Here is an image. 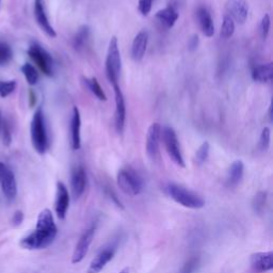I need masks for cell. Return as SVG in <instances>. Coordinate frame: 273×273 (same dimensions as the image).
I'll return each instance as SVG.
<instances>
[{"label": "cell", "instance_id": "obj_28", "mask_svg": "<svg viewBox=\"0 0 273 273\" xmlns=\"http://www.w3.org/2000/svg\"><path fill=\"white\" fill-rule=\"evenodd\" d=\"M13 59V50L7 42L0 41V66L9 64Z\"/></svg>", "mask_w": 273, "mask_h": 273}, {"label": "cell", "instance_id": "obj_29", "mask_svg": "<svg viewBox=\"0 0 273 273\" xmlns=\"http://www.w3.org/2000/svg\"><path fill=\"white\" fill-rule=\"evenodd\" d=\"M235 32V22L234 19L229 15H225L223 17V23L221 26V31H220V36L222 39H229L232 38Z\"/></svg>", "mask_w": 273, "mask_h": 273}, {"label": "cell", "instance_id": "obj_25", "mask_svg": "<svg viewBox=\"0 0 273 273\" xmlns=\"http://www.w3.org/2000/svg\"><path fill=\"white\" fill-rule=\"evenodd\" d=\"M89 38H90V28L88 26L80 27L74 39H73V46H74L76 50L83 49L88 43Z\"/></svg>", "mask_w": 273, "mask_h": 273}, {"label": "cell", "instance_id": "obj_43", "mask_svg": "<svg viewBox=\"0 0 273 273\" xmlns=\"http://www.w3.org/2000/svg\"><path fill=\"white\" fill-rule=\"evenodd\" d=\"M0 2H2V0H0Z\"/></svg>", "mask_w": 273, "mask_h": 273}, {"label": "cell", "instance_id": "obj_19", "mask_svg": "<svg viewBox=\"0 0 273 273\" xmlns=\"http://www.w3.org/2000/svg\"><path fill=\"white\" fill-rule=\"evenodd\" d=\"M149 43L148 31L142 30L136 35L132 41L131 45V57L134 61H141L145 55L146 47Z\"/></svg>", "mask_w": 273, "mask_h": 273}, {"label": "cell", "instance_id": "obj_7", "mask_svg": "<svg viewBox=\"0 0 273 273\" xmlns=\"http://www.w3.org/2000/svg\"><path fill=\"white\" fill-rule=\"evenodd\" d=\"M28 56L38 65L44 75L51 77L54 75V59L49 52L38 43H32L28 48Z\"/></svg>", "mask_w": 273, "mask_h": 273}, {"label": "cell", "instance_id": "obj_26", "mask_svg": "<svg viewBox=\"0 0 273 273\" xmlns=\"http://www.w3.org/2000/svg\"><path fill=\"white\" fill-rule=\"evenodd\" d=\"M267 198H268V194L266 191H258L253 199H252V208H253V211L255 214L257 215H261L264 213L266 205H267Z\"/></svg>", "mask_w": 273, "mask_h": 273}, {"label": "cell", "instance_id": "obj_18", "mask_svg": "<svg viewBox=\"0 0 273 273\" xmlns=\"http://www.w3.org/2000/svg\"><path fill=\"white\" fill-rule=\"evenodd\" d=\"M81 117L80 111L77 107L73 108L71 119V146L74 151H78L81 148Z\"/></svg>", "mask_w": 273, "mask_h": 273}, {"label": "cell", "instance_id": "obj_4", "mask_svg": "<svg viewBox=\"0 0 273 273\" xmlns=\"http://www.w3.org/2000/svg\"><path fill=\"white\" fill-rule=\"evenodd\" d=\"M105 69H106V76L109 82L112 83V86L119 85V78L122 70V59L118 39L115 37L110 40Z\"/></svg>", "mask_w": 273, "mask_h": 273}, {"label": "cell", "instance_id": "obj_40", "mask_svg": "<svg viewBox=\"0 0 273 273\" xmlns=\"http://www.w3.org/2000/svg\"><path fill=\"white\" fill-rule=\"evenodd\" d=\"M119 273H130V270H129L128 267H125V268H123Z\"/></svg>", "mask_w": 273, "mask_h": 273}, {"label": "cell", "instance_id": "obj_21", "mask_svg": "<svg viewBox=\"0 0 273 273\" xmlns=\"http://www.w3.org/2000/svg\"><path fill=\"white\" fill-rule=\"evenodd\" d=\"M178 17H180V14H178L177 10L173 6L166 7L156 13L157 20L166 29H171L174 27Z\"/></svg>", "mask_w": 273, "mask_h": 273}, {"label": "cell", "instance_id": "obj_16", "mask_svg": "<svg viewBox=\"0 0 273 273\" xmlns=\"http://www.w3.org/2000/svg\"><path fill=\"white\" fill-rule=\"evenodd\" d=\"M70 206V193L66 186L62 182L57 183V193L55 202L56 215L60 220H64Z\"/></svg>", "mask_w": 273, "mask_h": 273}, {"label": "cell", "instance_id": "obj_23", "mask_svg": "<svg viewBox=\"0 0 273 273\" xmlns=\"http://www.w3.org/2000/svg\"><path fill=\"white\" fill-rule=\"evenodd\" d=\"M245 173V164L241 160L234 161L229 166L227 174V184L229 187L237 186L243 180Z\"/></svg>", "mask_w": 273, "mask_h": 273}, {"label": "cell", "instance_id": "obj_3", "mask_svg": "<svg viewBox=\"0 0 273 273\" xmlns=\"http://www.w3.org/2000/svg\"><path fill=\"white\" fill-rule=\"evenodd\" d=\"M166 190L172 199L189 209H201L205 206V199L197 193L188 190L185 187L177 184H169Z\"/></svg>", "mask_w": 273, "mask_h": 273}, {"label": "cell", "instance_id": "obj_38", "mask_svg": "<svg viewBox=\"0 0 273 273\" xmlns=\"http://www.w3.org/2000/svg\"><path fill=\"white\" fill-rule=\"evenodd\" d=\"M24 221V214L23 212H20V211H17L14 215H13V218H12V223L13 225L15 226H18L23 223Z\"/></svg>", "mask_w": 273, "mask_h": 273}, {"label": "cell", "instance_id": "obj_14", "mask_svg": "<svg viewBox=\"0 0 273 273\" xmlns=\"http://www.w3.org/2000/svg\"><path fill=\"white\" fill-rule=\"evenodd\" d=\"M115 255V247H108L103 249L99 253L94 257L87 269V273H100L105 267L113 259Z\"/></svg>", "mask_w": 273, "mask_h": 273}, {"label": "cell", "instance_id": "obj_20", "mask_svg": "<svg viewBox=\"0 0 273 273\" xmlns=\"http://www.w3.org/2000/svg\"><path fill=\"white\" fill-rule=\"evenodd\" d=\"M196 18L202 32L205 37L212 38L215 35V25L211 13L206 8H198L196 11Z\"/></svg>", "mask_w": 273, "mask_h": 273}, {"label": "cell", "instance_id": "obj_2", "mask_svg": "<svg viewBox=\"0 0 273 273\" xmlns=\"http://www.w3.org/2000/svg\"><path fill=\"white\" fill-rule=\"evenodd\" d=\"M31 142L33 149L40 155H44L49 149V138L46 127V121L43 108L39 107L33 114L30 124Z\"/></svg>", "mask_w": 273, "mask_h": 273}, {"label": "cell", "instance_id": "obj_34", "mask_svg": "<svg viewBox=\"0 0 273 273\" xmlns=\"http://www.w3.org/2000/svg\"><path fill=\"white\" fill-rule=\"evenodd\" d=\"M270 136H271V132H270V128L265 127L261 131L260 138H259V149L261 151H267L270 146Z\"/></svg>", "mask_w": 273, "mask_h": 273}, {"label": "cell", "instance_id": "obj_5", "mask_svg": "<svg viewBox=\"0 0 273 273\" xmlns=\"http://www.w3.org/2000/svg\"><path fill=\"white\" fill-rule=\"evenodd\" d=\"M117 182L121 190L129 196L139 195L143 190L141 176L131 167L121 169L117 176Z\"/></svg>", "mask_w": 273, "mask_h": 273}, {"label": "cell", "instance_id": "obj_32", "mask_svg": "<svg viewBox=\"0 0 273 273\" xmlns=\"http://www.w3.org/2000/svg\"><path fill=\"white\" fill-rule=\"evenodd\" d=\"M2 131H3L4 144L6 146H10V145H11V143H12V129H11V125H10L9 121L3 120Z\"/></svg>", "mask_w": 273, "mask_h": 273}, {"label": "cell", "instance_id": "obj_9", "mask_svg": "<svg viewBox=\"0 0 273 273\" xmlns=\"http://www.w3.org/2000/svg\"><path fill=\"white\" fill-rule=\"evenodd\" d=\"M160 140L161 126L159 123H153L146 133V153L152 160H158L160 158Z\"/></svg>", "mask_w": 273, "mask_h": 273}, {"label": "cell", "instance_id": "obj_31", "mask_svg": "<svg viewBox=\"0 0 273 273\" xmlns=\"http://www.w3.org/2000/svg\"><path fill=\"white\" fill-rule=\"evenodd\" d=\"M17 87L15 80L9 81H0V97H8L10 94H12Z\"/></svg>", "mask_w": 273, "mask_h": 273}, {"label": "cell", "instance_id": "obj_35", "mask_svg": "<svg viewBox=\"0 0 273 273\" xmlns=\"http://www.w3.org/2000/svg\"><path fill=\"white\" fill-rule=\"evenodd\" d=\"M270 25H271V20H270V16L269 14H266L261 19L260 23V35L262 39H267L268 35H269V30H270Z\"/></svg>", "mask_w": 273, "mask_h": 273}, {"label": "cell", "instance_id": "obj_30", "mask_svg": "<svg viewBox=\"0 0 273 273\" xmlns=\"http://www.w3.org/2000/svg\"><path fill=\"white\" fill-rule=\"evenodd\" d=\"M209 151H211V144L207 141L203 142L195 153V161L197 164H203L207 160L209 156Z\"/></svg>", "mask_w": 273, "mask_h": 273}, {"label": "cell", "instance_id": "obj_11", "mask_svg": "<svg viewBox=\"0 0 273 273\" xmlns=\"http://www.w3.org/2000/svg\"><path fill=\"white\" fill-rule=\"evenodd\" d=\"M114 96H115V114H114V125L115 129L119 133H123L125 128L126 120V104L123 95V92L119 85L113 86Z\"/></svg>", "mask_w": 273, "mask_h": 273}, {"label": "cell", "instance_id": "obj_33", "mask_svg": "<svg viewBox=\"0 0 273 273\" xmlns=\"http://www.w3.org/2000/svg\"><path fill=\"white\" fill-rule=\"evenodd\" d=\"M198 265H199V257L193 256L185 262V265L183 266L180 273H194Z\"/></svg>", "mask_w": 273, "mask_h": 273}, {"label": "cell", "instance_id": "obj_41", "mask_svg": "<svg viewBox=\"0 0 273 273\" xmlns=\"http://www.w3.org/2000/svg\"><path fill=\"white\" fill-rule=\"evenodd\" d=\"M269 119L270 121H272V106H270L269 108Z\"/></svg>", "mask_w": 273, "mask_h": 273}, {"label": "cell", "instance_id": "obj_27", "mask_svg": "<svg viewBox=\"0 0 273 273\" xmlns=\"http://www.w3.org/2000/svg\"><path fill=\"white\" fill-rule=\"evenodd\" d=\"M20 70H22V73L24 74L28 85L36 86L40 79L37 69L32 64H30V63H25Z\"/></svg>", "mask_w": 273, "mask_h": 273}, {"label": "cell", "instance_id": "obj_1", "mask_svg": "<svg viewBox=\"0 0 273 273\" xmlns=\"http://www.w3.org/2000/svg\"><path fill=\"white\" fill-rule=\"evenodd\" d=\"M58 234L51 211L45 208L38 217L37 226L32 233L20 240V247L26 250H41L49 247L54 243Z\"/></svg>", "mask_w": 273, "mask_h": 273}, {"label": "cell", "instance_id": "obj_42", "mask_svg": "<svg viewBox=\"0 0 273 273\" xmlns=\"http://www.w3.org/2000/svg\"><path fill=\"white\" fill-rule=\"evenodd\" d=\"M2 124H3V114L2 111H0V130H2Z\"/></svg>", "mask_w": 273, "mask_h": 273}, {"label": "cell", "instance_id": "obj_39", "mask_svg": "<svg viewBox=\"0 0 273 273\" xmlns=\"http://www.w3.org/2000/svg\"><path fill=\"white\" fill-rule=\"evenodd\" d=\"M36 104H37V94L35 93V91L30 90V92H29V105H30V107H33Z\"/></svg>", "mask_w": 273, "mask_h": 273}, {"label": "cell", "instance_id": "obj_8", "mask_svg": "<svg viewBox=\"0 0 273 273\" xmlns=\"http://www.w3.org/2000/svg\"><path fill=\"white\" fill-rule=\"evenodd\" d=\"M95 236V227L91 226L87 230L83 232V234L80 236L78 243L76 244V247L74 249L72 255V264L73 265H78L80 262L85 259L87 256L90 246L92 244V241Z\"/></svg>", "mask_w": 273, "mask_h": 273}, {"label": "cell", "instance_id": "obj_17", "mask_svg": "<svg viewBox=\"0 0 273 273\" xmlns=\"http://www.w3.org/2000/svg\"><path fill=\"white\" fill-rule=\"evenodd\" d=\"M226 10L230 17L238 24H245L249 14V5L247 0H227Z\"/></svg>", "mask_w": 273, "mask_h": 273}, {"label": "cell", "instance_id": "obj_15", "mask_svg": "<svg viewBox=\"0 0 273 273\" xmlns=\"http://www.w3.org/2000/svg\"><path fill=\"white\" fill-rule=\"evenodd\" d=\"M87 187V173L82 165H77L72 171L71 176V188L72 193L75 199L79 198Z\"/></svg>", "mask_w": 273, "mask_h": 273}, {"label": "cell", "instance_id": "obj_24", "mask_svg": "<svg viewBox=\"0 0 273 273\" xmlns=\"http://www.w3.org/2000/svg\"><path fill=\"white\" fill-rule=\"evenodd\" d=\"M83 83H85L86 87L90 90V92L92 94H94V96H96V98H98L101 101H106L107 100V95L105 94L103 88L100 87L99 82L97 81V78L92 77V78H82Z\"/></svg>", "mask_w": 273, "mask_h": 273}, {"label": "cell", "instance_id": "obj_36", "mask_svg": "<svg viewBox=\"0 0 273 273\" xmlns=\"http://www.w3.org/2000/svg\"><path fill=\"white\" fill-rule=\"evenodd\" d=\"M153 0H139L138 10L143 16H148L152 10Z\"/></svg>", "mask_w": 273, "mask_h": 273}, {"label": "cell", "instance_id": "obj_12", "mask_svg": "<svg viewBox=\"0 0 273 273\" xmlns=\"http://www.w3.org/2000/svg\"><path fill=\"white\" fill-rule=\"evenodd\" d=\"M250 265L255 273H265L273 269V252H256L250 257Z\"/></svg>", "mask_w": 273, "mask_h": 273}, {"label": "cell", "instance_id": "obj_22", "mask_svg": "<svg viewBox=\"0 0 273 273\" xmlns=\"http://www.w3.org/2000/svg\"><path fill=\"white\" fill-rule=\"evenodd\" d=\"M272 78H273V63L272 62L258 65L252 71V79L256 82H260V83L270 82Z\"/></svg>", "mask_w": 273, "mask_h": 273}, {"label": "cell", "instance_id": "obj_10", "mask_svg": "<svg viewBox=\"0 0 273 273\" xmlns=\"http://www.w3.org/2000/svg\"><path fill=\"white\" fill-rule=\"evenodd\" d=\"M0 186H2L3 192L9 201H12L17 194V184L15 175L10 167L0 162Z\"/></svg>", "mask_w": 273, "mask_h": 273}, {"label": "cell", "instance_id": "obj_6", "mask_svg": "<svg viewBox=\"0 0 273 273\" xmlns=\"http://www.w3.org/2000/svg\"><path fill=\"white\" fill-rule=\"evenodd\" d=\"M161 139L164 144L165 151L172 159V161L178 166L185 167L186 163L181 151L180 143H178L177 134L175 130L172 127H169V126L161 128Z\"/></svg>", "mask_w": 273, "mask_h": 273}, {"label": "cell", "instance_id": "obj_13", "mask_svg": "<svg viewBox=\"0 0 273 273\" xmlns=\"http://www.w3.org/2000/svg\"><path fill=\"white\" fill-rule=\"evenodd\" d=\"M35 17L37 20V24L40 26V28L44 31V32L49 38H56L57 32L51 26L45 8V2L44 0H35Z\"/></svg>", "mask_w": 273, "mask_h": 273}, {"label": "cell", "instance_id": "obj_37", "mask_svg": "<svg viewBox=\"0 0 273 273\" xmlns=\"http://www.w3.org/2000/svg\"><path fill=\"white\" fill-rule=\"evenodd\" d=\"M198 44H199V39L196 35H193L190 39H189V42H188V48L190 51H193L195 50L197 47H198Z\"/></svg>", "mask_w": 273, "mask_h": 273}]
</instances>
